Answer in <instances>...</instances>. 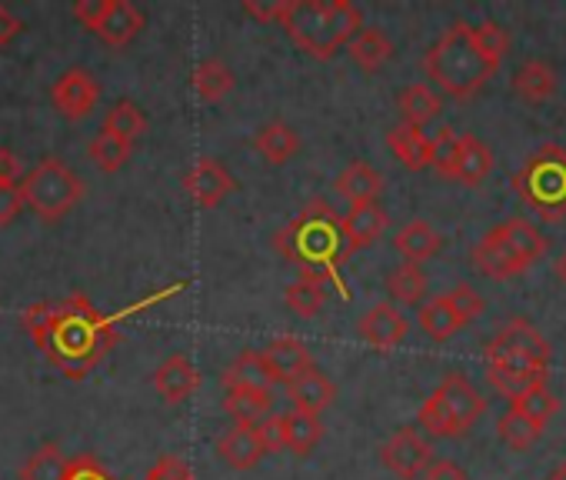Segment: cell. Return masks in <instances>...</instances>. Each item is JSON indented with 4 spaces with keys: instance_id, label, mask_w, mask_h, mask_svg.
I'll return each instance as SVG.
<instances>
[{
    "instance_id": "cell-34",
    "label": "cell",
    "mask_w": 566,
    "mask_h": 480,
    "mask_svg": "<svg viewBox=\"0 0 566 480\" xmlns=\"http://www.w3.org/2000/svg\"><path fill=\"white\" fill-rule=\"evenodd\" d=\"M147 131V114L134 104V101H117L107 114H104V131L101 134H111L117 140H127V144H137V137Z\"/></svg>"
},
{
    "instance_id": "cell-19",
    "label": "cell",
    "mask_w": 566,
    "mask_h": 480,
    "mask_svg": "<svg viewBox=\"0 0 566 480\" xmlns=\"http://www.w3.org/2000/svg\"><path fill=\"white\" fill-rule=\"evenodd\" d=\"M493 170V154L490 147L473 137V134H460V147H457V160H453V177L467 187H476L486 180V174Z\"/></svg>"
},
{
    "instance_id": "cell-20",
    "label": "cell",
    "mask_w": 566,
    "mask_h": 480,
    "mask_svg": "<svg viewBox=\"0 0 566 480\" xmlns=\"http://www.w3.org/2000/svg\"><path fill=\"white\" fill-rule=\"evenodd\" d=\"M334 187H337V194L344 200H350V207H357V204H377V197L384 190V177L370 164L354 160V164H347L340 170V177L334 180Z\"/></svg>"
},
{
    "instance_id": "cell-17",
    "label": "cell",
    "mask_w": 566,
    "mask_h": 480,
    "mask_svg": "<svg viewBox=\"0 0 566 480\" xmlns=\"http://www.w3.org/2000/svg\"><path fill=\"white\" fill-rule=\"evenodd\" d=\"M287 387V400H291V410H304V414H324L334 400H337V387L334 380L317 371V367H307L304 374H297Z\"/></svg>"
},
{
    "instance_id": "cell-29",
    "label": "cell",
    "mask_w": 566,
    "mask_h": 480,
    "mask_svg": "<svg viewBox=\"0 0 566 480\" xmlns=\"http://www.w3.org/2000/svg\"><path fill=\"white\" fill-rule=\"evenodd\" d=\"M223 384L227 387H247V390H263L270 394L273 390V380L260 361V351H240L233 357V364L223 371Z\"/></svg>"
},
{
    "instance_id": "cell-52",
    "label": "cell",
    "mask_w": 566,
    "mask_h": 480,
    "mask_svg": "<svg viewBox=\"0 0 566 480\" xmlns=\"http://www.w3.org/2000/svg\"><path fill=\"white\" fill-rule=\"evenodd\" d=\"M553 271H556V278H559V281L566 284V251H563V254L556 258V264H553Z\"/></svg>"
},
{
    "instance_id": "cell-8",
    "label": "cell",
    "mask_w": 566,
    "mask_h": 480,
    "mask_svg": "<svg viewBox=\"0 0 566 480\" xmlns=\"http://www.w3.org/2000/svg\"><path fill=\"white\" fill-rule=\"evenodd\" d=\"M21 200L31 207L41 220H61L71 213L84 197V180L57 157H44L24 180H21Z\"/></svg>"
},
{
    "instance_id": "cell-18",
    "label": "cell",
    "mask_w": 566,
    "mask_h": 480,
    "mask_svg": "<svg viewBox=\"0 0 566 480\" xmlns=\"http://www.w3.org/2000/svg\"><path fill=\"white\" fill-rule=\"evenodd\" d=\"M200 387V371L190 357L184 354H174L167 357L157 374H154V390L167 400V404H184L190 394H197Z\"/></svg>"
},
{
    "instance_id": "cell-16",
    "label": "cell",
    "mask_w": 566,
    "mask_h": 480,
    "mask_svg": "<svg viewBox=\"0 0 566 480\" xmlns=\"http://www.w3.org/2000/svg\"><path fill=\"white\" fill-rule=\"evenodd\" d=\"M360 337L377 347V351H394L397 344H403L407 337V317L397 304L384 301V304H374L364 317H360Z\"/></svg>"
},
{
    "instance_id": "cell-49",
    "label": "cell",
    "mask_w": 566,
    "mask_h": 480,
    "mask_svg": "<svg viewBox=\"0 0 566 480\" xmlns=\"http://www.w3.org/2000/svg\"><path fill=\"white\" fill-rule=\"evenodd\" d=\"M21 177V157L8 147H0V187H18Z\"/></svg>"
},
{
    "instance_id": "cell-13",
    "label": "cell",
    "mask_w": 566,
    "mask_h": 480,
    "mask_svg": "<svg viewBox=\"0 0 566 480\" xmlns=\"http://www.w3.org/2000/svg\"><path fill=\"white\" fill-rule=\"evenodd\" d=\"M184 187H187V194L193 197L197 207L210 210V207L223 204V197H230L237 190V180L230 177V170L217 157H200L190 167V174L184 177Z\"/></svg>"
},
{
    "instance_id": "cell-26",
    "label": "cell",
    "mask_w": 566,
    "mask_h": 480,
    "mask_svg": "<svg viewBox=\"0 0 566 480\" xmlns=\"http://www.w3.org/2000/svg\"><path fill=\"white\" fill-rule=\"evenodd\" d=\"M350 58L360 71L377 74L390 58H394V41L380 31V28H364L354 41H350Z\"/></svg>"
},
{
    "instance_id": "cell-28",
    "label": "cell",
    "mask_w": 566,
    "mask_h": 480,
    "mask_svg": "<svg viewBox=\"0 0 566 480\" xmlns=\"http://www.w3.org/2000/svg\"><path fill=\"white\" fill-rule=\"evenodd\" d=\"M223 410L233 417L237 427H256L270 414V394L247 390V387H227Z\"/></svg>"
},
{
    "instance_id": "cell-42",
    "label": "cell",
    "mask_w": 566,
    "mask_h": 480,
    "mask_svg": "<svg viewBox=\"0 0 566 480\" xmlns=\"http://www.w3.org/2000/svg\"><path fill=\"white\" fill-rule=\"evenodd\" d=\"M510 407H516L520 414H526V417H533L536 424H546L556 410H559V400L549 394V387H536V390H530V394H523L520 400H513Z\"/></svg>"
},
{
    "instance_id": "cell-21",
    "label": "cell",
    "mask_w": 566,
    "mask_h": 480,
    "mask_svg": "<svg viewBox=\"0 0 566 480\" xmlns=\"http://www.w3.org/2000/svg\"><path fill=\"white\" fill-rule=\"evenodd\" d=\"M387 147H390V154H394L407 170H423V167H430V137L423 134V127H410V124L390 127Z\"/></svg>"
},
{
    "instance_id": "cell-1",
    "label": "cell",
    "mask_w": 566,
    "mask_h": 480,
    "mask_svg": "<svg viewBox=\"0 0 566 480\" xmlns=\"http://www.w3.org/2000/svg\"><path fill=\"white\" fill-rule=\"evenodd\" d=\"M114 324L117 321L101 314L84 294H71L61 304H34L24 311V331L71 380L87 377L117 344Z\"/></svg>"
},
{
    "instance_id": "cell-30",
    "label": "cell",
    "mask_w": 566,
    "mask_h": 480,
    "mask_svg": "<svg viewBox=\"0 0 566 480\" xmlns=\"http://www.w3.org/2000/svg\"><path fill=\"white\" fill-rule=\"evenodd\" d=\"M397 107H400V117H403L400 124L423 127L427 121H433V117L443 111V101H440V94L430 91L427 84H410V87L400 94Z\"/></svg>"
},
{
    "instance_id": "cell-25",
    "label": "cell",
    "mask_w": 566,
    "mask_h": 480,
    "mask_svg": "<svg viewBox=\"0 0 566 480\" xmlns=\"http://www.w3.org/2000/svg\"><path fill=\"white\" fill-rule=\"evenodd\" d=\"M217 453H220L230 467H237V470H253V467L263 460V447H260L253 427H233V430H227V434L217 440Z\"/></svg>"
},
{
    "instance_id": "cell-44",
    "label": "cell",
    "mask_w": 566,
    "mask_h": 480,
    "mask_svg": "<svg viewBox=\"0 0 566 480\" xmlns=\"http://www.w3.org/2000/svg\"><path fill=\"white\" fill-rule=\"evenodd\" d=\"M263 453H276L283 450V444H287V434H283V414H266L256 427H253Z\"/></svg>"
},
{
    "instance_id": "cell-5",
    "label": "cell",
    "mask_w": 566,
    "mask_h": 480,
    "mask_svg": "<svg viewBox=\"0 0 566 480\" xmlns=\"http://www.w3.org/2000/svg\"><path fill=\"white\" fill-rule=\"evenodd\" d=\"M546 251L543 233L526 217H510L500 227L486 230L483 240L473 248V268L490 281H510L523 274L533 261Z\"/></svg>"
},
{
    "instance_id": "cell-6",
    "label": "cell",
    "mask_w": 566,
    "mask_h": 480,
    "mask_svg": "<svg viewBox=\"0 0 566 480\" xmlns=\"http://www.w3.org/2000/svg\"><path fill=\"white\" fill-rule=\"evenodd\" d=\"M483 410H486L483 394L463 374H450L423 400L417 420H420V427L430 437H460V434H467L480 420Z\"/></svg>"
},
{
    "instance_id": "cell-31",
    "label": "cell",
    "mask_w": 566,
    "mask_h": 480,
    "mask_svg": "<svg viewBox=\"0 0 566 480\" xmlns=\"http://www.w3.org/2000/svg\"><path fill=\"white\" fill-rule=\"evenodd\" d=\"M193 91L200 101L213 104V101H223L230 91H233V71L220 61V58H207L203 64H197L193 71Z\"/></svg>"
},
{
    "instance_id": "cell-24",
    "label": "cell",
    "mask_w": 566,
    "mask_h": 480,
    "mask_svg": "<svg viewBox=\"0 0 566 480\" xmlns=\"http://www.w3.org/2000/svg\"><path fill=\"white\" fill-rule=\"evenodd\" d=\"M253 147L266 164H287L301 150V137L291 124L273 121V124L260 127V134L253 137Z\"/></svg>"
},
{
    "instance_id": "cell-22",
    "label": "cell",
    "mask_w": 566,
    "mask_h": 480,
    "mask_svg": "<svg viewBox=\"0 0 566 480\" xmlns=\"http://www.w3.org/2000/svg\"><path fill=\"white\" fill-rule=\"evenodd\" d=\"M513 94L526 104H543L556 94V71L546 61H526L513 74Z\"/></svg>"
},
{
    "instance_id": "cell-23",
    "label": "cell",
    "mask_w": 566,
    "mask_h": 480,
    "mask_svg": "<svg viewBox=\"0 0 566 480\" xmlns=\"http://www.w3.org/2000/svg\"><path fill=\"white\" fill-rule=\"evenodd\" d=\"M397 251L403 254V264H423L440 251V233L427 223V220H410L407 227H400L397 233Z\"/></svg>"
},
{
    "instance_id": "cell-3",
    "label": "cell",
    "mask_w": 566,
    "mask_h": 480,
    "mask_svg": "<svg viewBox=\"0 0 566 480\" xmlns=\"http://www.w3.org/2000/svg\"><path fill=\"white\" fill-rule=\"evenodd\" d=\"M276 24L304 54L327 61L364 31V14L350 0H280Z\"/></svg>"
},
{
    "instance_id": "cell-51",
    "label": "cell",
    "mask_w": 566,
    "mask_h": 480,
    "mask_svg": "<svg viewBox=\"0 0 566 480\" xmlns=\"http://www.w3.org/2000/svg\"><path fill=\"white\" fill-rule=\"evenodd\" d=\"M243 14L256 18L260 24H270L280 14V0H270V4H260V0H243Z\"/></svg>"
},
{
    "instance_id": "cell-2",
    "label": "cell",
    "mask_w": 566,
    "mask_h": 480,
    "mask_svg": "<svg viewBox=\"0 0 566 480\" xmlns=\"http://www.w3.org/2000/svg\"><path fill=\"white\" fill-rule=\"evenodd\" d=\"M276 251L301 264L304 271L321 274L327 284H334L344 298L347 288L340 281V258H344V237H340V217L327 200H311L287 227L273 237Z\"/></svg>"
},
{
    "instance_id": "cell-39",
    "label": "cell",
    "mask_w": 566,
    "mask_h": 480,
    "mask_svg": "<svg viewBox=\"0 0 566 480\" xmlns=\"http://www.w3.org/2000/svg\"><path fill=\"white\" fill-rule=\"evenodd\" d=\"M87 154H91V160H94L104 174H117V170L130 160L134 144L117 140V137H111V134H97V137L91 140Z\"/></svg>"
},
{
    "instance_id": "cell-27",
    "label": "cell",
    "mask_w": 566,
    "mask_h": 480,
    "mask_svg": "<svg viewBox=\"0 0 566 480\" xmlns=\"http://www.w3.org/2000/svg\"><path fill=\"white\" fill-rule=\"evenodd\" d=\"M327 304V281L314 271H301V278L287 288V307L301 317H317Z\"/></svg>"
},
{
    "instance_id": "cell-53",
    "label": "cell",
    "mask_w": 566,
    "mask_h": 480,
    "mask_svg": "<svg viewBox=\"0 0 566 480\" xmlns=\"http://www.w3.org/2000/svg\"><path fill=\"white\" fill-rule=\"evenodd\" d=\"M546 480H566V460H563V463H559V467H556V470H553Z\"/></svg>"
},
{
    "instance_id": "cell-36",
    "label": "cell",
    "mask_w": 566,
    "mask_h": 480,
    "mask_svg": "<svg viewBox=\"0 0 566 480\" xmlns=\"http://www.w3.org/2000/svg\"><path fill=\"white\" fill-rule=\"evenodd\" d=\"M496 434H500V440H503L510 450H530V447L539 440L543 424H536L533 417H526V414H520L516 407H510V410L500 417Z\"/></svg>"
},
{
    "instance_id": "cell-38",
    "label": "cell",
    "mask_w": 566,
    "mask_h": 480,
    "mask_svg": "<svg viewBox=\"0 0 566 480\" xmlns=\"http://www.w3.org/2000/svg\"><path fill=\"white\" fill-rule=\"evenodd\" d=\"M64 467L67 460L57 450V444H41L21 467V480H64Z\"/></svg>"
},
{
    "instance_id": "cell-50",
    "label": "cell",
    "mask_w": 566,
    "mask_h": 480,
    "mask_svg": "<svg viewBox=\"0 0 566 480\" xmlns=\"http://www.w3.org/2000/svg\"><path fill=\"white\" fill-rule=\"evenodd\" d=\"M21 31H24V21L14 18L4 4H0V48H8L14 38H21Z\"/></svg>"
},
{
    "instance_id": "cell-45",
    "label": "cell",
    "mask_w": 566,
    "mask_h": 480,
    "mask_svg": "<svg viewBox=\"0 0 566 480\" xmlns=\"http://www.w3.org/2000/svg\"><path fill=\"white\" fill-rule=\"evenodd\" d=\"M64 480H114L104 463L91 453H81V457H71L67 467H64Z\"/></svg>"
},
{
    "instance_id": "cell-43",
    "label": "cell",
    "mask_w": 566,
    "mask_h": 480,
    "mask_svg": "<svg viewBox=\"0 0 566 480\" xmlns=\"http://www.w3.org/2000/svg\"><path fill=\"white\" fill-rule=\"evenodd\" d=\"M447 301H450V307L457 311V317H460L463 324L476 321V317L486 311V301H483V294H480V291H473L470 284H457V288L447 294Z\"/></svg>"
},
{
    "instance_id": "cell-32",
    "label": "cell",
    "mask_w": 566,
    "mask_h": 480,
    "mask_svg": "<svg viewBox=\"0 0 566 480\" xmlns=\"http://www.w3.org/2000/svg\"><path fill=\"white\" fill-rule=\"evenodd\" d=\"M387 294L394 304L417 307L427 298V274L417 264H400L387 274Z\"/></svg>"
},
{
    "instance_id": "cell-48",
    "label": "cell",
    "mask_w": 566,
    "mask_h": 480,
    "mask_svg": "<svg viewBox=\"0 0 566 480\" xmlns=\"http://www.w3.org/2000/svg\"><path fill=\"white\" fill-rule=\"evenodd\" d=\"M423 480H470L467 470L457 460H430V467L423 470Z\"/></svg>"
},
{
    "instance_id": "cell-7",
    "label": "cell",
    "mask_w": 566,
    "mask_h": 480,
    "mask_svg": "<svg viewBox=\"0 0 566 480\" xmlns=\"http://www.w3.org/2000/svg\"><path fill=\"white\" fill-rule=\"evenodd\" d=\"M513 190L543 220H563V213H566V150L556 144L539 147L513 174Z\"/></svg>"
},
{
    "instance_id": "cell-47",
    "label": "cell",
    "mask_w": 566,
    "mask_h": 480,
    "mask_svg": "<svg viewBox=\"0 0 566 480\" xmlns=\"http://www.w3.org/2000/svg\"><path fill=\"white\" fill-rule=\"evenodd\" d=\"M21 210H24L21 190H18V187H0V227L14 223Z\"/></svg>"
},
{
    "instance_id": "cell-35",
    "label": "cell",
    "mask_w": 566,
    "mask_h": 480,
    "mask_svg": "<svg viewBox=\"0 0 566 480\" xmlns=\"http://www.w3.org/2000/svg\"><path fill=\"white\" fill-rule=\"evenodd\" d=\"M420 327H423V334H430L433 341H450L460 327H463V321L457 317V311L450 307V301H447V294L443 298H433V301H427L423 307H420Z\"/></svg>"
},
{
    "instance_id": "cell-11",
    "label": "cell",
    "mask_w": 566,
    "mask_h": 480,
    "mask_svg": "<svg viewBox=\"0 0 566 480\" xmlns=\"http://www.w3.org/2000/svg\"><path fill=\"white\" fill-rule=\"evenodd\" d=\"M380 460L390 473H397L400 480H417L423 477V470L433 460V447L430 440L417 430V427H400L384 447H380Z\"/></svg>"
},
{
    "instance_id": "cell-37",
    "label": "cell",
    "mask_w": 566,
    "mask_h": 480,
    "mask_svg": "<svg viewBox=\"0 0 566 480\" xmlns=\"http://www.w3.org/2000/svg\"><path fill=\"white\" fill-rule=\"evenodd\" d=\"M486 380L493 384L496 394H503L510 404L520 400L523 394L546 387V374H520V371H500V367H486Z\"/></svg>"
},
{
    "instance_id": "cell-46",
    "label": "cell",
    "mask_w": 566,
    "mask_h": 480,
    "mask_svg": "<svg viewBox=\"0 0 566 480\" xmlns=\"http://www.w3.org/2000/svg\"><path fill=\"white\" fill-rule=\"evenodd\" d=\"M144 480H193V470H190L177 453H164V457L147 470Z\"/></svg>"
},
{
    "instance_id": "cell-12",
    "label": "cell",
    "mask_w": 566,
    "mask_h": 480,
    "mask_svg": "<svg viewBox=\"0 0 566 480\" xmlns=\"http://www.w3.org/2000/svg\"><path fill=\"white\" fill-rule=\"evenodd\" d=\"M51 101H54V107H57L61 117L81 121V117H87L97 107V101H101V81L91 71H84V67H71L51 87Z\"/></svg>"
},
{
    "instance_id": "cell-41",
    "label": "cell",
    "mask_w": 566,
    "mask_h": 480,
    "mask_svg": "<svg viewBox=\"0 0 566 480\" xmlns=\"http://www.w3.org/2000/svg\"><path fill=\"white\" fill-rule=\"evenodd\" d=\"M457 147H460V134L453 127H440L437 137H430V167L440 177H453V160H457Z\"/></svg>"
},
{
    "instance_id": "cell-15",
    "label": "cell",
    "mask_w": 566,
    "mask_h": 480,
    "mask_svg": "<svg viewBox=\"0 0 566 480\" xmlns=\"http://www.w3.org/2000/svg\"><path fill=\"white\" fill-rule=\"evenodd\" d=\"M387 230V210L380 204H357L340 217V237H344V254H357L370 248L374 240Z\"/></svg>"
},
{
    "instance_id": "cell-14",
    "label": "cell",
    "mask_w": 566,
    "mask_h": 480,
    "mask_svg": "<svg viewBox=\"0 0 566 480\" xmlns=\"http://www.w3.org/2000/svg\"><path fill=\"white\" fill-rule=\"evenodd\" d=\"M260 361H263V367H266V374H270L273 384H291L297 374H304L307 367H314L307 344L297 341V337H287V334H283V337H273V341L260 351Z\"/></svg>"
},
{
    "instance_id": "cell-40",
    "label": "cell",
    "mask_w": 566,
    "mask_h": 480,
    "mask_svg": "<svg viewBox=\"0 0 566 480\" xmlns=\"http://www.w3.org/2000/svg\"><path fill=\"white\" fill-rule=\"evenodd\" d=\"M470 31H473L476 51H480L493 67H500V61H503L506 51H510V34H506V28L496 24V21H483V24H476V28H470Z\"/></svg>"
},
{
    "instance_id": "cell-33",
    "label": "cell",
    "mask_w": 566,
    "mask_h": 480,
    "mask_svg": "<svg viewBox=\"0 0 566 480\" xmlns=\"http://www.w3.org/2000/svg\"><path fill=\"white\" fill-rule=\"evenodd\" d=\"M283 434H287V444H283V450L311 453L317 447V440L324 437V424H321L317 414L291 410V414H283Z\"/></svg>"
},
{
    "instance_id": "cell-4",
    "label": "cell",
    "mask_w": 566,
    "mask_h": 480,
    "mask_svg": "<svg viewBox=\"0 0 566 480\" xmlns=\"http://www.w3.org/2000/svg\"><path fill=\"white\" fill-rule=\"evenodd\" d=\"M423 74L453 101H470L496 74V67L476 51L470 24L457 21L443 38L423 54Z\"/></svg>"
},
{
    "instance_id": "cell-9",
    "label": "cell",
    "mask_w": 566,
    "mask_h": 480,
    "mask_svg": "<svg viewBox=\"0 0 566 480\" xmlns=\"http://www.w3.org/2000/svg\"><path fill=\"white\" fill-rule=\"evenodd\" d=\"M486 367L520 371V374H546L549 371V344L530 321H510L486 347Z\"/></svg>"
},
{
    "instance_id": "cell-10",
    "label": "cell",
    "mask_w": 566,
    "mask_h": 480,
    "mask_svg": "<svg viewBox=\"0 0 566 480\" xmlns=\"http://www.w3.org/2000/svg\"><path fill=\"white\" fill-rule=\"evenodd\" d=\"M74 18L111 48H127L144 31V14L130 0H77Z\"/></svg>"
}]
</instances>
